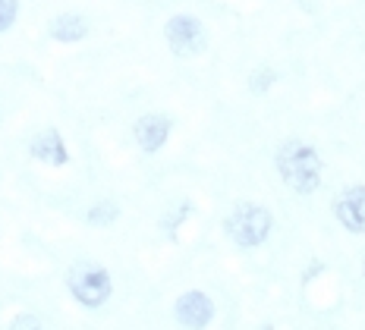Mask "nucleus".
Listing matches in <instances>:
<instances>
[{
  "mask_svg": "<svg viewBox=\"0 0 365 330\" xmlns=\"http://www.w3.org/2000/svg\"><path fill=\"white\" fill-rule=\"evenodd\" d=\"M362 277H365V264H362Z\"/></svg>",
  "mask_w": 365,
  "mask_h": 330,
  "instance_id": "15",
  "label": "nucleus"
},
{
  "mask_svg": "<svg viewBox=\"0 0 365 330\" xmlns=\"http://www.w3.org/2000/svg\"><path fill=\"white\" fill-rule=\"evenodd\" d=\"M48 32L60 44H76L88 35V19L82 16V13H60V16L51 19Z\"/></svg>",
  "mask_w": 365,
  "mask_h": 330,
  "instance_id": "9",
  "label": "nucleus"
},
{
  "mask_svg": "<svg viewBox=\"0 0 365 330\" xmlns=\"http://www.w3.org/2000/svg\"><path fill=\"white\" fill-rule=\"evenodd\" d=\"M224 233L240 249H258V245H264L271 239L274 214L258 202H240L224 217Z\"/></svg>",
  "mask_w": 365,
  "mask_h": 330,
  "instance_id": "2",
  "label": "nucleus"
},
{
  "mask_svg": "<svg viewBox=\"0 0 365 330\" xmlns=\"http://www.w3.org/2000/svg\"><path fill=\"white\" fill-rule=\"evenodd\" d=\"M277 79H280L277 70H271V66H258V70L249 76V91H252V95H268Z\"/></svg>",
  "mask_w": 365,
  "mask_h": 330,
  "instance_id": "11",
  "label": "nucleus"
},
{
  "mask_svg": "<svg viewBox=\"0 0 365 330\" xmlns=\"http://www.w3.org/2000/svg\"><path fill=\"white\" fill-rule=\"evenodd\" d=\"M215 299L205 289H186L173 302V318L182 330H208L215 321Z\"/></svg>",
  "mask_w": 365,
  "mask_h": 330,
  "instance_id": "5",
  "label": "nucleus"
},
{
  "mask_svg": "<svg viewBox=\"0 0 365 330\" xmlns=\"http://www.w3.org/2000/svg\"><path fill=\"white\" fill-rule=\"evenodd\" d=\"M120 214H123V208H120L117 198L104 195V198H98V202H91V205H88V211H86V224H88V227H95V230H108V227H113V224L120 220Z\"/></svg>",
  "mask_w": 365,
  "mask_h": 330,
  "instance_id": "10",
  "label": "nucleus"
},
{
  "mask_svg": "<svg viewBox=\"0 0 365 330\" xmlns=\"http://www.w3.org/2000/svg\"><path fill=\"white\" fill-rule=\"evenodd\" d=\"M29 158L44 167H66L70 164V148H66L63 133L57 126L38 129L32 135V142H29Z\"/></svg>",
  "mask_w": 365,
  "mask_h": 330,
  "instance_id": "8",
  "label": "nucleus"
},
{
  "mask_svg": "<svg viewBox=\"0 0 365 330\" xmlns=\"http://www.w3.org/2000/svg\"><path fill=\"white\" fill-rule=\"evenodd\" d=\"M164 41L173 57H199V53L208 51V29L192 13H177V16L164 22Z\"/></svg>",
  "mask_w": 365,
  "mask_h": 330,
  "instance_id": "4",
  "label": "nucleus"
},
{
  "mask_svg": "<svg viewBox=\"0 0 365 330\" xmlns=\"http://www.w3.org/2000/svg\"><path fill=\"white\" fill-rule=\"evenodd\" d=\"M274 167H277V176L284 180V186L296 195H312V192L322 189L324 164L315 145L302 139H287L274 155Z\"/></svg>",
  "mask_w": 365,
  "mask_h": 330,
  "instance_id": "1",
  "label": "nucleus"
},
{
  "mask_svg": "<svg viewBox=\"0 0 365 330\" xmlns=\"http://www.w3.org/2000/svg\"><path fill=\"white\" fill-rule=\"evenodd\" d=\"M66 289L82 309L98 311L110 302L113 296V277L104 264L98 261H76L66 271Z\"/></svg>",
  "mask_w": 365,
  "mask_h": 330,
  "instance_id": "3",
  "label": "nucleus"
},
{
  "mask_svg": "<svg viewBox=\"0 0 365 330\" xmlns=\"http://www.w3.org/2000/svg\"><path fill=\"white\" fill-rule=\"evenodd\" d=\"M19 16V0H0V32H10Z\"/></svg>",
  "mask_w": 365,
  "mask_h": 330,
  "instance_id": "12",
  "label": "nucleus"
},
{
  "mask_svg": "<svg viewBox=\"0 0 365 330\" xmlns=\"http://www.w3.org/2000/svg\"><path fill=\"white\" fill-rule=\"evenodd\" d=\"M334 217H337V224L346 233L365 236V186L362 182L340 189V195L334 198Z\"/></svg>",
  "mask_w": 365,
  "mask_h": 330,
  "instance_id": "6",
  "label": "nucleus"
},
{
  "mask_svg": "<svg viewBox=\"0 0 365 330\" xmlns=\"http://www.w3.org/2000/svg\"><path fill=\"white\" fill-rule=\"evenodd\" d=\"M173 133V120L167 113H142L133 126V139L139 145L142 155H158Z\"/></svg>",
  "mask_w": 365,
  "mask_h": 330,
  "instance_id": "7",
  "label": "nucleus"
},
{
  "mask_svg": "<svg viewBox=\"0 0 365 330\" xmlns=\"http://www.w3.org/2000/svg\"><path fill=\"white\" fill-rule=\"evenodd\" d=\"M6 330H48V327H44V321L38 318V314L22 311V314H16V318L10 321V327H6Z\"/></svg>",
  "mask_w": 365,
  "mask_h": 330,
  "instance_id": "13",
  "label": "nucleus"
},
{
  "mask_svg": "<svg viewBox=\"0 0 365 330\" xmlns=\"http://www.w3.org/2000/svg\"><path fill=\"white\" fill-rule=\"evenodd\" d=\"M262 330H274V327H271V324H264V327H262Z\"/></svg>",
  "mask_w": 365,
  "mask_h": 330,
  "instance_id": "14",
  "label": "nucleus"
}]
</instances>
